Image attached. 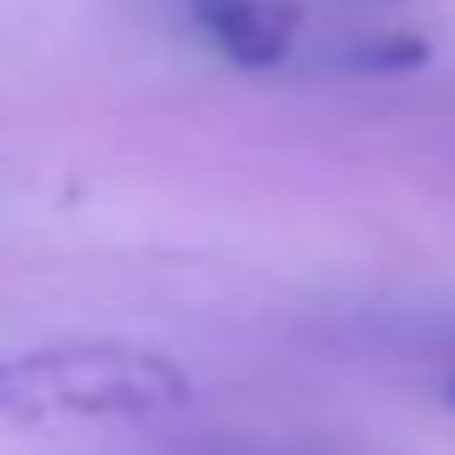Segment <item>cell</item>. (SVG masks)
Wrapping results in <instances>:
<instances>
[{
  "mask_svg": "<svg viewBox=\"0 0 455 455\" xmlns=\"http://www.w3.org/2000/svg\"><path fill=\"white\" fill-rule=\"evenodd\" d=\"M346 64L352 69H415V64H427V41H415V35H375Z\"/></svg>",
  "mask_w": 455,
  "mask_h": 455,
  "instance_id": "3957f363",
  "label": "cell"
},
{
  "mask_svg": "<svg viewBox=\"0 0 455 455\" xmlns=\"http://www.w3.org/2000/svg\"><path fill=\"white\" fill-rule=\"evenodd\" d=\"M444 398H450V410H455V369L444 375Z\"/></svg>",
  "mask_w": 455,
  "mask_h": 455,
  "instance_id": "5b68a950",
  "label": "cell"
},
{
  "mask_svg": "<svg viewBox=\"0 0 455 455\" xmlns=\"http://www.w3.org/2000/svg\"><path fill=\"white\" fill-rule=\"evenodd\" d=\"M190 18L236 69H277L300 29L294 0H190Z\"/></svg>",
  "mask_w": 455,
  "mask_h": 455,
  "instance_id": "7a4b0ae2",
  "label": "cell"
},
{
  "mask_svg": "<svg viewBox=\"0 0 455 455\" xmlns=\"http://www.w3.org/2000/svg\"><path fill=\"white\" fill-rule=\"evenodd\" d=\"M0 403H12V369H0Z\"/></svg>",
  "mask_w": 455,
  "mask_h": 455,
  "instance_id": "277c9868",
  "label": "cell"
},
{
  "mask_svg": "<svg viewBox=\"0 0 455 455\" xmlns=\"http://www.w3.org/2000/svg\"><path fill=\"white\" fill-rule=\"evenodd\" d=\"M12 403L58 415H162L190 403V375L145 346L81 340L12 363Z\"/></svg>",
  "mask_w": 455,
  "mask_h": 455,
  "instance_id": "6da1fadb",
  "label": "cell"
}]
</instances>
